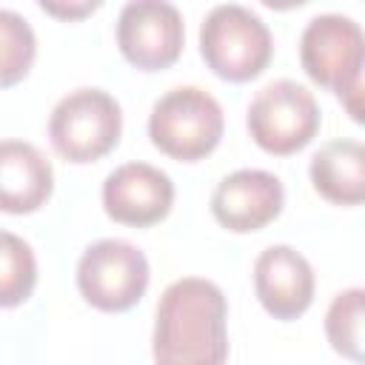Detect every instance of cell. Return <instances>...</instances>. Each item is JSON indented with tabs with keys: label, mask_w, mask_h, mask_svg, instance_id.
Masks as SVG:
<instances>
[{
	"label": "cell",
	"mask_w": 365,
	"mask_h": 365,
	"mask_svg": "<svg viewBox=\"0 0 365 365\" xmlns=\"http://www.w3.org/2000/svg\"><path fill=\"white\" fill-rule=\"evenodd\" d=\"M37 57V37L29 20L11 9H0V86L20 83Z\"/></svg>",
	"instance_id": "obj_16"
},
{
	"label": "cell",
	"mask_w": 365,
	"mask_h": 365,
	"mask_svg": "<svg viewBox=\"0 0 365 365\" xmlns=\"http://www.w3.org/2000/svg\"><path fill=\"white\" fill-rule=\"evenodd\" d=\"M185 43V23L174 3L131 0L117 17V46L140 71H163L177 63Z\"/></svg>",
	"instance_id": "obj_8"
},
{
	"label": "cell",
	"mask_w": 365,
	"mask_h": 365,
	"mask_svg": "<svg viewBox=\"0 0 365 365\" xmlns=\"http://www.w3.org/2000/svg\"><path fill=\"white\" fill-rule=\"evenodd\" d=\"M225 131V114L214 94L200 86H177L165 91L148 114L151 143L182 163L208 157Z\"/></svg>",
	"instance_id": "obj_4"
},
{
	"label": "cell",
	"mask_w": 365,
	"mask_h": 365,
	"mask_svg": "<svg viewBox=\"0 0 365 365\" xmlns=\"http://www.w3.org/2000/svg\"><path fill=\"white\" fill-rule=\"evenodd\" d=\"M308 174L328 202L359 205L365 200V145L359 140H331L311 157Z\"/></svg>",
	"instance_id": "obj_13"
},
{
	"label": "cell",
	"mask_w": 365,
	"mask_h": 365,
	"mask_svg": "<svg viewBox=\"0 0 365 365\" xmlns=\"http://www.w3.org/2000/svg\"><path fill=\"white\" fill-rule=\"evenodd\" d=\"M154 365H225L228 302L217 282L202 277L174 279L154 314Z\"/></svg>",
	"instance_id": "obj_1"
},
{
	"label": "cell",
	"mask_w": 365,
	"mask_h": 365,
	"mask_svg": "<svg viewBox=\"0 0 365 365\" xmlns=\"http://www.w3.org/2000/svg\"><path fill=\"white\" fill-rule=\"evenodd\" d=\"M200 54L217 77L245 83L259 77L271 63L274 37L248 6L220 3L200 23Z\"/></svg>",
	"instance_id": "obj_3"
},
{
	"label": "cell",
	"mask_w": 365,
	"mask_h": 365,
	"mask_svg": "<svg viewBox=\"0 0 365 365\" xmlns=\"http://www.w3.org/2000/svg\"><path fill=\"white\" fill-rule=\"evenodd\" d=\"M282 205L285 188L279 177L262 168H237L225 174L211 194L214 220L234 234L265 228L282 214Z\"/></svg>",
	"instance_id": "obj_10"
},
{
	"label": "cell",
	"mask_w": 365,
	"mask_h": 365,
	"mask_svg": "<svg viewBox=\"0 0 365 365\" xmlns=\"http://www.w3.org/2000/svg\"><path fill=\"white\" fill-rule=\"evenodd\" d=\"M314 268L291 245H268L254 259V294L274 319H297L314 302Z\"/></svg>",
	"instance_id": "obj_11"
},
{
	"label": "cell",
	"mask_w": 365,
	"mask_h": 365,
	"mask_svg": "<svg viewBox=\"0 0 365 365\" xmlns=\"http://www.w3.org/2000/svg\"><path fill=\"white\" fill-rule=\"evenodd\" d=\"M171 205L174 182L151 163H123L103 182V208L114 222L148 228L165 220Z\"/></svg>",
	"instance_id": "obj_9"
},
{
	"label": "cell",
	"mask_w": 365,
	"mask_h": 365,
	"mask_svg": "<svg viewBox=\"0 0 365 365\" xmlns=\"http://www.w3.org/2000/svg\"><path fill=\"white\" fill-rule=\"evenodd\" d=\"M362 305L365 291L354 285L339 291L325 311V336L331 348L354 362H362Z\"/></svg>",
	"instance_id": "obj_15"
},
{
	"label": "cell",
	"mask_w": 365,
	"mask_h": 365,
	"mask_svg": "<svg viewBox=\"0 0 365 365\" xmlns=\"http://www.w3.org/2000/svg\"><path fill=\"white\" fill-rule=\"evenodd\" d=\"M37 285V257L31 245L0 228V308L23 305Z\"/></svg>",
	"instance_id": "obj_14"
},
{
	"label": "cell",
	"mask_w": 365,
	"mask_h": 365,
	"mask_svg": "<svg viewBox=\"0 0 365 365\" xmlns=\"http://www.w3.org/2000/svg\"><path fill=\"white\" fill-rule=\"evenodd\" d=\"M322 114L314 91L297 80H274L262 86L248 103L245 125L251 140L277 157L302 151L319 131Z\"/></svg>",
	"instance_id": "obj_6"
},
{
	"label": "cell",
	"mask_w": 365,
	"mask_h": 365,
	"mask_svg": "<svg viewBox=\"0 0 365 365\" xmlns=\"http://www.w3.org/2000/svg\"><path fill=\"white\" fill-rule=\"evenodd\" d=\"M151 279L145 254L120 237L91 242L77 262V288L88 305L106 314L134 308Z\"/></svg>",
	"instance_id": "obj_7"
},
{
	"label": "cell",
	"mask_w": 365,
	"mask_h": 365,
	"mask_svg": "<svg viewBox=\"0 0 365 365\" xmlns=\"http://www.w3.org/2000/svg\"><path fill=\"white\" fill-rule=\"evenodd\" d=\"M299 63L317 86L345 103L354 123H362L365 37L354 17L336 11L311 17L299 34Z\"/></svg>",
	"instance_id": "obj_2"
},
{
	"label": "cell",
	"mask_w": 365,
	"mask_h": 365,
	"mask_svg": "<svg viewBox=\"0 0 365 365\" xmlns=\"http://www.w3.org/2000/svg\"><path fill=\"white\" fill-rule=\"evenodd\" d=\"M54 168L26 140H0V211L31 214L48 202Z\"/></svg>",
	"instance_id": "obj_12"
},
{
	"label": "cell",
	"mask_w": 365,
	"mask_h": 365,
	"mask_svg": "<svg viewBox=\"0 0 365 365\" xmlns=\"http://www.w3.org/2000/svg\"><path fill=\"white\" fill-rule=\"evenodd\" d=\"M123 134L120 103L97 86H83L57 100L48 114V140L68 163H94L106 157Z\"/></svg>",
	"instance_id": "obj_5"
},
{
	"label": "cell",
	"mask_w": 365,
	"mask_h": 365,
	"mask_svg": "<svg viewBox=\"0 0 365 365\" xmlns=\"http://www.w3.org/2000/svg\"><path fill=\"white\" fill-rule=\"evenodd\" d=\"M40 9L43 11H48V14H60V17H83V14H88V11H94L97 9V3H80V6H57V3H40Z\"/></svg>",
	"instance_id": "obj_17"
}]
</instances>
